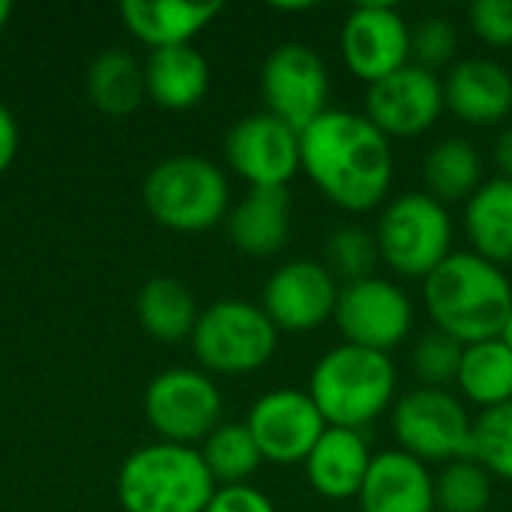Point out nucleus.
<instances>
[{
  "label": "nucleus",
  "instance_id": "f3484780",
  "mask_svg": "<svg viewBox=\"0 0 512 512\" xmlns=\"http://www.w3.org/2000/svg\"><path fill=\"white\" fill-rule=\"evenodd\" d=\"M357 504L363 512H435V477L420 459L384 450L372 456Z\"/></svg>",
  "mask_w": 512,
  "mask_h": 512
},
{
  "label": "nucleus",
  "instance_id": "aec40b11",
  "mask_svg": "<svg viewBox=\"0 0 512 512\" xmlns=\"http://www.w3.org/2000/svg\"><path fill=\"white\" fill-rule=\"evenodd\" d=\"M231 243L252 258L276 255L291 234V195L288 189H252L228 213Z\"/></svg>",
  "mask_w": 512,
  "mask_h": 512
},
{
  "label": "nucleus",
  "instance_id": "6e6552de",
  "mask_svg": "<svg viewBox=\"0 0 512 512\" xmlns=\"http://www.w3.org/2000/svg\"><path fill=\"white\" fill-rule=\"evenodd\" d=\"M393 432L402 453L423 465H450L468 459L474 420L450 390L417 387L393 405Z\"/></svg>",
  "mask_w": 512,
  "mask_h": 512
},
{
  "label": "nucleus",
  "instance_id": "a878e982",
  "mask_svg": "<svg viewBox=\"0 0 512 512\" xmlns=\"http://www.w3.org/2000/svg\"><path fill=\"white\" fill-rule=\"evenodd\" d=\"M198 315L195 297L177 279H150L138 294V321L159 342H180L192 336Z\"/></svg>",
  "mask_w": 512,
  "mask_h": 512
},
{
  "label": "nucleus",
  "instance_id": "f257e3e1",
  "mask_svg": "<svg viewBox=\"0 0 512 512\" xmlns=\"http://www.w3.org/2000/svg\"><path fill=\"white\" fill-rule=\"evenodd\" d=\"M300 171L339 210L369 213L390 195L396 156L366 114L327 108L300 132Z\"/></svg>",
  "mask_w": 512,
  "mask_h": 512
},
{
  "label": "nucleus",
  "instance_id": "412c9836",
  "mask_svg": "<svg viewBox=\"0 0 512 512\" xmlns=\"http://www.w3.org/2000/svg\"><path fill=\"white\" fill-rule=\"evenodd\" d=\"M126 27L147 45L174 48L189 45L219 12L222 3H180V0H129L120 6Z\"/></svg>",
  "mask_w": 512,
  "mask_h": 512
},
{
  "label": "nucleus",
  "instance_id": "e433bc0d",
  "mask_svg": "<svg viewBox=\"0 0 512 512\" xmlns=\"http://www.w3.org/2000/svg\"><path fill=\"white\" fill-rule=\"evenodd\" d=\"M495 165L504 180H512V126L504 129L495 141Z\"/></svg>",
  "mask_w": 512,
  "mask_h": 512
},
{
  "label": "nucleus",
  "instance_id": "f704fd0d",
  "mask_svg": "<svg viewBox=\"0 0 512 512\" xmlns=\"http://www.w3.org/2000/svg\"><path fill=\"white\" fill-rule=\"evenodd\" d=\"M204 512H276L273 501L252 486H222Z\"/></svg>",
  "mask_w": 512,
  "mask_h": 512
},
{
  "label": "nucleus",
  "instance_id": "c756f323",
  "mask_svg": "<svg viewBox=\"0 0 512 512\" xmlns=\"http://www.w3.org/2000/svg\"><path fill=\"white\" fill-rule=\"evenodd\" d=\"M477 465H483L492 480L512 483V402L480 411L471 432V453Z\"/></svg>",
  "mask_w": 512,
  "mask_h": 512
},
{
  "label": "nucleus",
  "instance_id": "0eeeda50",
  "mask_svg": "<svg viewBox=\"0 0 512 512\" xmlns=\"http://www.w3.org/2000/svg\"><path fill=\"white\" fill-rule=\"evenodd\" d=\"M279 345V330L267 312L246 300H219L198 315L192 348L204 369L246 375L264 369Z\"/></svg>",
  "mask_w": 512,
  "mask_h": 512
},
{
  "label": "nucleus",
  "instance_id": "cd10ccee",
  "mask_svg": "<svg viewBox=\"0 0 512 512\" xmlns=\"http://www.w3.org/2000/svg\"><path fill=\"white\" fill-rule=\"evenodd\" d=\"M201 459L210 477L222 486H246V480L264 462L246 423H219L204 441Z\"/></svg>",
  "mask_w": 512,
  "mask_h": 512
},
{
  "label": "nucleus",
  "instance_id": "58836bf2",
  "mask_svg": "<svg viewBox=\"0 0 512 512\" xmlns=\"http://www.w3.org/2000/svg\"><path fill=\"white\" fill-rule=\"evenodd\" d=\"M501 339L507 342L512 348V312H510V318H507V324H504V333H501Z\"/></svg>",
  "mask_w": 512,
  "mask_h": 512
},
{
  "label": "nucleus",
  "instance_id": "39448f33",
  "mask_svg": "<svg viewBox=\"0 0 512 512\" xmlns=\"http://www.w3.org/2000/svg\"><path fill=\"white\" fill-rule=\"evenodd\" d=\"M375 240L381 261L393 273L426 279L453 255V219L426 192H405L381 210Z\"/></svg>",
  "mask_w": 512,
  "mask_h": 512
},
{
  "label": "nucleus",
  "instance_id": "9d476101",
  "mask_svg": "<svg viewBox=\"0 0 512 512\" xmlns=\"http://www.w3.org/2000/svg\"><path fill=\"white\" fill-rule=\"evenodd\" d=\"M333 321L348 345L390 354V348L411 336L414 306L396 282L369 276L342 285Z\"/></svg>",
  "mask_w": 512,
  "mask_h": 512
},
{
  "label": "nucleus",
  "instance_id": "4c0bfd02",
  "mask_svg": "<svg viewBox=\"0 0 512 512\" xmlns=\"http://www.w3.org/2000/svg\"><path fill=\"white\" fill-rule=\"evenodd\" d=\"M9 15H12V3H9V0H0V27L6 24Z\"/></svg>",
  "mask_w": 512,
  "mask_h": 512
},
{
  "label": "nucleus",
  "instance_id": "2f4dec72",
  "mask_svg": "<svg viewBox=\"0 0 512 512\" xmlns=\"http://www.w3.org/2000/svg\"><path fill=\"white\" fill-rule=\"evenodd\" d=\"M462 354H465V345H459L453 336L441 330L423 333L411 351V369L420 378V387L447 390L450 384H456Z\"/></svg>",
  "mask_w": 512,
  "mask_h": 512
},
{
  "label": "nucleus",
  "instance_id": "393cba45",
  "mask_svg": "<svg viewBox=\"0 0 512 512\" xmlns=\"http://www.w3.org/2000/svg\"><path fill=\"white\" fill-rule=\"evenodd\" d=\"M459 393L465 402L489 411L512 402V348L504 339H489L465 345L459 378Z\"/></svg>",
  "mask_w": 512,
  "mask_h": 512
},
{
  "label": "nucleus",
  "instance_id": "1a4fd4ad",
  "mask_svg": "<svg viewBox=\"0 0 512 512\" xmlns=\"http://www.w3.org/2000/svg\"><path fill=\"white\" fill-rule=\"evenodd\" d=\"M261 96L267 114L303 132L327 111L330 75L321 54L303 42L273 48L261 66Z\"/></svg>",
  "mask_w": 512,
  "mask_h": 512
},
{
  "label": "nucleus",
  "instance_id": "c85d7f7f",
  "mask_svg": "<svg viewBox=\"0 0 512 512\" xmlns=\"http://www.w3.org/2000/svg\"><path fill=\"white\" fill-rule=\"evenodd\" d=\"M492 504V474L471 456L456 459L435 477V510L486 512Z\"/></svg>",
  "mask_w": 512,
  "mask_h": 512
},
{
  "label": "nucleus",
  "instance_id": "20e7f679",
  "mask_svg": "<svg viewBox=\"0 0 512 512\" xmlns=\"http://www.w3.org/2000/svg\"><path fill=\"white\" fill-rule=\"evenodd\" d=\"M117 495L126 512H204L216 480L198 450L162 441L126 459Z\"/></svg>",
  "mask_w": 512,
  "mask_h": 512
},
{
  "label": "nucleus",
  "instance_id": "dca6fc26",
  "mask_svg": "<svg viewBox=\"0 0 512 512\" xmlns=\"http://www.w3.org/2000/svg\"><path fill=\"white\" fill-rule=\"evenodd\" d=\"M444 108L447 102L441 78L414 63L369 84L366 90V117L387 138L423 135L438 123Z\"/></svg>",
  "mask_w": 512,
  "mask_h": 512
},
{
  "label": "nucleus",
  "instance_id": "7c9ffc66",
  "mask_svg": "<svg viewBox=\"0 0 512 512\" xmlns=\"http://www.w3.org/2000/svg\"><path fill=\"white\" fill-rule=\"evenodd\" d=\"M381 261L378 252V240L375 231H366L360 225H342L330 234L327 240V270L336 276V282L342 279L348 282H360L375 276V267Z\"/></svg>",
  "mask_w": 512,
  "mask_h": 512
},
{
  "label": "nucleus",
  "instance_id": "f03ea898",
  "mask_svg": "<svg viewBox=\"0 0 512 512\" xmlns=\"http://www.w3.org/2000/svg\"><path fill=\"white\" fill-rule=\"evenodd\" d=\"M423 303L435 330L459 345L501 339L512 312V282L504 267L477 252H453L423 279Z\"/></svg>",
  "mask_w": 512,
  "mask_h": 512
},
{
  "label": "nucleus",
  "instance_id": "72a5a7b5",
  "mask_svg": "<svg viewBox=\"0 0 512 512\" xmlns=\"http://www.w3.org/2000/svg\"><path fill=\"white\" fill-rule=\"evenodd\" d=\"M471 30L492 48H512V0H477L468 9Z\"/></svg>",
  "mask_w": 512,
  "mask_h": 512
},
{
  "label": "nucleus",
  "instance_id": "9b49d317",
  "mask_svg": "<svg viewBox=\"0 0 512 512\" xmlns=\"http://www.w3.org/2000/svg\"><path fill=\"white\" fill-rule=\"evenodd\" d=\"M144 411L168 444L189 447L192 441H207L219 426L222 396L207 375L195 369H168L150 381Z\"/></svg>",
  "mask_w": 512,
  "mask_h": 512
},
{
  "label": "nucleus",
  "instance_id": "c9c22d12",
  "mask_svg": "<svg viewBox=\"0 0 512 512\" xmlns=\"http://www.w3.org/2000/svg\"><path fill=\"white\" fill-rule=\"evenodd\" d=\"M15 150H18V126L12 120V114L0 105V174L15 159Z\"/></svg>",
  "mask_w": 512,
  "mask_h": 512
},
{
  "label": "nucleus",
  "instance_id": "ddd939ff",
  "mask_svg": "<svg viewBox=\"0 0 512 512\" xmlns=\"http://www.w3.org/2000/svg\"><path fill=\"white\" fill-rule=\"evenodd\" d=\"M342 60L354 78L375 84L411 63V27L387 3H363L342 24Z\"/></svg>",
  "mask_w": 512,
  "mask_h": 512
},
{
  "label": "nucleus",
  "instance_id": "473e14b6",
  "mask_svg": "<svg viewBox=\"0 0 512 512\" xmlns=\"http://www.w3.org/2000/svg\"><path fill=\"white\" fill-rule=\"evenodd\" d=\"M456 48H459V30L450 18L429 15L411 30V63L426 72L438 75V69L450 66Z\"/></svg>",
  "mask_w": 512,
  "mask_h": 512
},
{
  "label": "nucleus",
  "instance_id": "4468645a",
  "mask_svg": "<svg viewBox=\"0 0 512 512\" xmlns=\"http://www.w3.org/2000/svg\"><path fill=\"white\" fill-rule=\"evenodd\" d=\"M246 426L264 456L273 465H303L327 432L321 411L315 408L312 396L303 390H273L264 393L249 417Z\"/></svg>",
  "mask_w": 512,
  "mask_h": 512
},
{
  "label": "nucleus",
  "instance_id": "4be33fe9",
  "mask_svg": "<svg viewBox=\"0 0 512 512\" xmlns=\"http://www.w3.org/2000/svg\"><path fill=\"white\" fill-rule=\"evenodd\" d=\"M144 87L156 105L183 111L198 105L210 87V66L192 45L156 48L144 66Z\"/></svg>",
  "mask_w": 512,
  "mask_h": 512
},
{
  "label": "nucleus",
  "instance_id": "bb28decb",
  "mask_svg": "<svg viewBox=\"0 0 512 512\" xmlns=\"http://www.w3.org/2000/svg\"><path fill=\"white\" fill-rule=\"evenodd\" d=\"M144 69L126 51H105L90 63L87 93L108 114H129L144 93Z\"/></svg>",
  "mask_w": 512,
  "mask_h": 512
},
{
  "label": "nucleus",
  "instance_id": "423d86ee",
  "mask_svg": "<svg viewBox=\"0 0 512 512\" xmlns=\"http://www.w3.org/2000/svg\"><path fill=\"white\" fill-rule=\"evenodd\" d=\"M144 201L171 231H207L228 216V180L201 156H174L150 171Z\"/></svg>",
  "mask_w": 512,
  "mask_h": 512
},
{
  "label": "nucleus",
  "instance_id": "5701e85b",
  "mask_svg": "<svg viewBox=\"0 0 512 512\" xmlns=\"http://www.w3.org/2000/svg\"><path fill=\"white\" fill-rule=\"evenodd\" d=\"M465 231L471 240V252L480 258L510 267L512 264V180L495 177L483 180V186L465 204Z\"/></svg>",
  "mask_w": 512,
  "mask_h": 512
},
{
  "label": "nucleus",
  "instance_id": "7ed1b4c3",
  "mask_svg": "<svg viewBox=\"0 0 512 512\" xmlns=\"http://www.w3.org/2000/svg\"><path fill=\"white\" fill-rule=\"evenodd\" d=\"M396 384L390 354L342 342L315 363L306 393L327 426L363 432L393 408Z\"/></svg>",
  "mask_w": 512,
  "mask_h": 512
},
{
  "label": "nucleus",
  "instance_id": "6ab92c4d",
  "mask_svg": "<svg viewBox=\"0 0 512 512\" xmlns=\"http://www.w3.org/2000/svg\"><path fill=\"white\" fill-rule=\"evenodd\" d=\"M306 465L309 486L330 501L357 498L372 465V450L363 432L327 426V432L312 447Z\"/></svg>",
  "mask_w": 512,
  "mask_h": 512
},
{
  "label": "nucleus",
  "instance_id": "2eb2a0df",
  "mask_svg": "<svg viewBox=\"0 0 512 512\" xmlns=\"http://www.w3.org/2000/svg\"><path fill=\"white\" fill-rule=\"evenodd\" d=\"M342 285L318 261L282 264L264 285L261 309L276 330L309 333L327 324L336 312Z\"/></svg>",
  "mask_w": 512,
  "mask_h": 512
},
{
  "label": "nucleus",
  "instance_id": "a211bd4d",
  "mask_svg": "<svg viewBox=\"0 0 512 512\" xmlns=\"http://www.w3.org/2000/svg\"><path fill=\"white\" fill-rule=\"evenodd\" d=\"M444 102L471 126H495L512 114L510 69L489 57H468L447 72Z\"/></svg>",
  "mask_w": 512,
  "mask_h": 512
},
{
  "label": "nucleus",
  "instance_id": "b1692460",
  "mask_svg": "<svg viewBox=\"0 0 512 512\" xmlns=\"http://www.w3.org/2000/svg\"><path fill=\"white\" fill-rule=\"evenodd\" d=\"M426 195L447 204L465 201L483 186V156L465 138H444L423 159Z\"/></svg>",
  "mask_w": 512,
  "mask_h": 512
},
{
  "label": "nucleus",
  "instance_id": "f8f14e48",
  "mask_svg": "<svg viewBox=\"0 0 512 512\" xmlns=\"http://www.w3.org/2000/svg\"><path fill=\"white\" fill-rule=\"evenodd\" d=\"M225 156L252 189H288L300 171V132L267 111L249 114L231 126Z\"/></svg>",
  "mask_w": 512,
  "mask_h": 512
}]
</instances>
